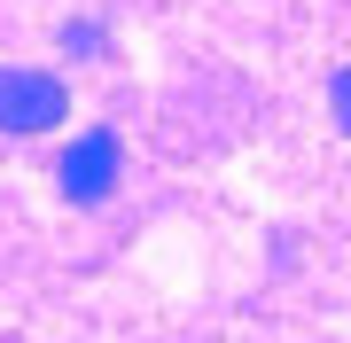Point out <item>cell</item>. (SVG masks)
<instances>
[{"mask_svg":"<svg viewBox=\"0 0 351 343\" xmlns=\"http://www.w3.org/2000/svg\"><path fill=\"white\" fill-rule=\"evenodd\" d=\"M71 117V94H63V78H47V71H0V133H55Z\"/></svg>","mask_w":351,"mask_h":343,"instance_id":"cell-1","label":"cell"},{"mask_svg":"<svg viewBox=\"0 0 351 343\" xmlns=\"http://www.w3.org/2000/svg\"><path fill=\"white\" fill-rule=\"evenodd\" d=\"M55 179H63V195L71 203H101V195L117 188V133L110 125H94V133H78L71 149H63V164H55Z\"/></svg>","mask_w":351,"mask_h":343,"instance_id":"cell-2","label":"cell"},{"mask_svg":"<svg viewBox=\"0 0 351 343\" xmlns=\"http://www.w3.org/2000/svg\"><path fill=\"white\" fill-rule=\"evenodd\" d=\"M63 55H101V24H63Z\"/></svg>","mask_w":351,"mask_h":343,"instance_id":"cell-3","label":"cell"},{"mask_svg":"<svg viewBox=\"0 0 351 343\" xmlns=\"http://www.w3.org/2000/svg\"><path fill=\"white\" fill-rule=\"evenodd\" d=\"M328 102H336V125H343V133H351V63H343V71H336V86H328Z\"/></svg>","mask_w":351,"mask_h":343,"instance_id":"cell-4","label":"cell"}]
</instances>
